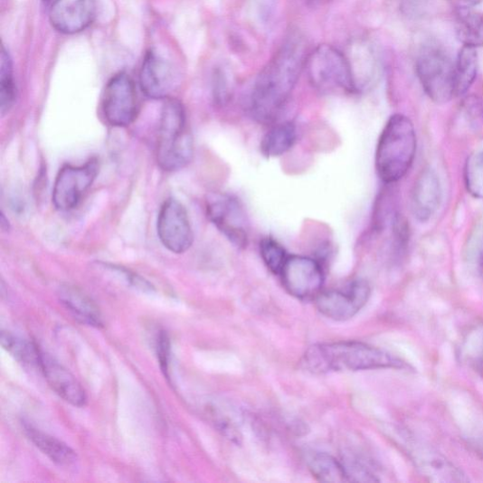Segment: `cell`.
<instances>
[{
    "mask_svg": "<svg viewBox=\"0 0 483 483\" xmlns=\"http://www.w3.org/2000/svg\"><path fill=\"white\" fill-rule=\"evenodd\" d=\"M214 98L218 103H224L228 99V86L222 72H217L214 76Z\"/></svg>",
    "mask_w": 483,
    "mask_h": 483,
    "instance_id": "30",
    "label": "cell"
},
{
    "mask_svg": "<svg viewBox=\"0 0 483 483\" xmlns=\"http://www.w3.org/2000/svg\"><path fill=\"white\" fill-rule=\"evenodd\" d=\"M96 16L97 0H56L50 7L51 24L63 34L85 31Z\"/></svg>",
    "mask_w": 483,
    "mask_h": 483,
    "instance_id": "13",
    "label": "cell"
},
{
    "mask_svg": "<svg viewBox=\"0 0 483 483\" xmlns=\"http://www.w3.org/2000/svg\"><path fill=\"white\" fill-rule=\"evenodd\" d=\"M454 64L456 97H459L467 94L477 78L478 70L477 49L463 46Z\"/></svg>",
    "mask_w": 483,
    "mask_h": 483,
    "instance_id": "21",
    "label": "cell"
},
{
    "mask_svg": "<svg viewBox=\"0 0 483 483\" xmlns=\"http://www.w3.org/2000/svg\"><path fill=\"white\" fill-rule=\"evenodd\" d=\"M472 445L476 451L483 458V436L477 438Z\"/></svg>",
    "mask_w": 483,
    "mask_h": 483,
    "instance_id": "33",
    "label": "cell"
},
{
    "mask_svg": "<svg viewBox=\"0 0 483 483\" xmlns=\"http://www.w3.org/2000/svg\"><path fill=\"white\" fill-rule=\"evenodd\" d=\"M306 62L302 41L291 37L258 76L250 101L251 117L259 123L278 120L287 106Z\"/></svg>",
    "mask_w": 483,
    "mask_h": 483,
    "instance_id": "1",
    "label": "cell"
},
{
    "mask_svg": "<svg viewBox=\"0 0 483 483\" xmlns=\"http://www.w3.org/2000/svg\"><path fill=\"white\" fill-rule=\"evenodd\" d=\"M413 459L422 475L432 481H467L462 471L452 465L443 455L429 448L420 446L413 450Z\"/></svg>",
    "mask_w": 483,
    "mask_h": 483,
    "instance_id": "17",
    "label": "cell"
},
{
    "mask_svg": "<svg viewBox=\"0 0 483 483\" xmlns=\"http://www.w3.org/2000/svg\"><path fill=\"white\" fill-rule=\"evenodd\" d=\"M416 73L428 97L443 104L456 97L455 64L441 50L428 49L416 62Z\"/></svg>",
    "mask_w": 483,
    "mask_h": 483,
    "instance_id": "7",
    "label": "cell"
},
{
    "mask_svg": "<svg viewBox=\"0 0 483 483\" xmlns=\"http://www.w3.org/2000/svg\"><path fill=\"white\" fill-rule=\"evenodd\" d=\"M416 153V135L409 118L397 114L385 124L376 149L375 166L386 185L401 181L410 170Z\"/></svg>",
    "mask_w": 483,
    "mask_h": 483,
    "instance_id": "3",
    "label": "cell"
},
{
    "mask_svg": "<svg viewBox=\"0 0 483 483\" xmlns=\"http://www.w3.org/2000/svg\"><path fill=\"white\" fill-rule=\"evenodd\" d=\"M2 346L22 365L41 371L42 353L33 343L3 331Z\"/></svg>",
    "mask_w": 483,
    "mask_h": 483,
    "instance_id": "22",
    "label": "cell"
},
{
    "mask_svg": "<svg viewBox=\"0 0 483 483\" xmlns=\"http://www.w3.org/2000/svg\"><path fill=\"white\" fill-rule=\"evenodd\" d=\"M58 296L64 308L79 322L94 327H103L99 307L80 289L72 285H62Z\"/></svg>",
    "mask_w": 483,
    "mask_h": 483,
    "instance_id": "18",
    "label": "cell"
},
{
    "mask_svg": "<svg viewBox=\"0 0 483 483\" xmlns=\"http://www.w3.org/2000/svg\"><path fill=\"white\" fill-rule=\"evenodd\" d=\"M475 362L478 371L483 377V338L481 339V342L479 344V348L478 350Z\"/></svg>",
    "mask_w": 483,
    "mask_h": 483,
    "instance_id": "32",
    "label": "cell"
},
{
    "mask_svg": "<svg viewBox=\"0 0 483 483\" xmlns=\"http://www.w3.org/2000/svg\"><path fill=\"white\" fill-rule=\"evenodd\" d=\"M139 82L142 92L151 99H168L175 90L172 65L156 52H148L142 63Z\"/></svg>",
    "mask_w": 483,
    "mask_h": 483,
    "instance_id": "14",
    "label": "cell"
},
{
    "mask_svg": "<svg viewBox=\"0 0 483 483\" xmlns=\"http://www.w3.org/2000/svg\"><path fill=\"white\" fill-rule=\"evenodd\" d=\"M157 232L164 247L175 254L186 252L194 243V232L187 211L175 199H168L162 205Z\"/></svg>",
    "mask_w": 483,
    "mask_h": 483,
    "instance_id": "12",
    "label": "cell"
},
{
    "mask_svg": "<svg viewBox=\"0 0 483 483\" xmlns=\"http://www.w3.org/2000/svg\"><path fill=\"white\" fill-rule=\"evenodd\" d=\"M370 293L367 281L355 279L342 289L322 291L315 300L317 310L324 317L335 321H346L364 308Z\"/></svg>",
    "mask_w": 483,
    "mask_h": 483,
    "instance_id": "11",
    "label": "cell"
},
{
    "mask_svg": "<svg viewBox=\"0 0 483 483\" xmlns=\"http://www.w3.org/2000/svg\"><path fill=\"white\" fill-rule=\"evenodd\" d=\"M442 188L436 173L424 169L414 183L412 192V209L417 221L426 223L440 206Z\"/></svg>",
    "mask_w": 483,
    "mask_h": 483,
    "instance_id": "16",
    "label": "cell"
},
{
    "mask_svg": "<svg viewBox=\"0 0 483 483\" xmlns=\"http://www.w3.org/2000/svg\"><path fill=\"white\" fill-rule=\"evenodd\" d=\"M206 213L209 221L236 249L248 247L250 223L243 204L236 196L226 193L210 194Z\"/></svg>",
    "mask_w": 483,
    "mask_h": 483,
    "instance_id": "6",
    "label": "cell"
},
{
    "mask_svg": "<svg viewBox=\"0 0 483 483\" xmlns=\"http://www.w3.org/2000/svg\"><path fill=\"white\" fill-rule=\"evenodd\" d=\"M55 2L56 0H43V5L49 7H51Z\"/></svg>",
    "mask_w": 483,
    "mask_h": 483,
    "instance_id": "34",
    "label": "cell"
},
{
    "mask_svg": "<svg viewBox=\"0 0 483 483\" xmlns=\"http://www.w3.org/2000/svg\"><path fill=\"white\" fill-rule=\"evenodd\" d=\"M452 7L459 13L467 12L478 5L482 0H448Z\"/></svg>",
    "mask_w": 483,
    "mask_h": 483,
    "instance_id": "31",
    "label": "cell"
},
{
    "mask_svg": "<svg viewBox=\"0 0 483 483\" xmlns=\"http://www.w3.org/2000/svg\"><path fill=\"white\" fill-rule=\"evenodd\" d=\"M260 253L267 268L275 275H279L289 256L279 242L272 237H266L260 241Z\"/></svg>",
    "mask_w": 483,
    "mask_h": 483,
    "instance_id": "26",
    "label": "cell"
},
{
    "mask_svg": "<svg viewBox=\"0 0 483 483\" xmlns=\"http://www.w3.org/2000/svg\"><path fill=\"white\" fill-rule=\"evenodd\" d=\"M465 183L470 194L483 200V151L475 153L468 159L465 166Z\"/></svg>",
    "mask_w": 483,
    "mask_h": 483,
    "instance_id": "27",
    "label": "cell"
},
{
    "mask_svg": "<svg viewBox=\"0 0 483 483\" xmlns=\"http://www.w3.org/2000/svg\"><path fill=\"white\" fill-rule=\"evenodd\" d=\"M102 109L109 125L126 128L133 124L139 113L137 86L133 78L121 72L109 80L105 88Z\"/></svg>",
    "mask_w": 483,
    "mask_h": 483,
    "instance_id": "8",
    "label": "cell"
},
{
    "mask_svg": "<svg viewBox=\"0 0 483 483\" xmlns=\"http://www.w3.org/2000/svg\"><path fill=\"white\" fill-rule=\"evenodd\" d=\"M301 365L313 374L405 366L401 359L386 351L356 341L314 345L306 350Z\"/></svg>",
    "mask_w": 483,
    "mask_h": 483,
    "instance_id": "2",
    "label": "cell"
},
{
    "mask_svg": "<svg viewBox=\"0 0 483 483\" xmlns=\"http://www.w3.org/2000/svg\"><path fill=\"white\" fill-rule=\"evenodd\" d=\"M170 350L171 344L168 334L166 331H161L158 336L157 345H156V353L160 367L164 375L166 378H169V361H170Z\"/></svg>",
    "mask_w": 483,
    "mask_h": 483,
    "instance_id": "28",
    "label": "cell"
},
{
    "mask_svg": "<svg viewBox=\"0 0 483 483\" xmlns=\"http://www.w3.org/2000/svg\"><path fill=\"white\" fill-rule=\"evenodd\" d=\"M309 470L313 476L323 482L348 481L343 463L327 453H314L308 459Z\"/></svg>",
    "mask_w": 483,
    "mask_h": 483,
    "instance_id": "23",
    "label": "cell"
},
{
    "mask_svg": "<svg viewBox=\"0 0 483 483\" xmlns=\"http://www.w3.org/2000/svg\"><path fill=\"white\" fill-rule=\"evenodd\" d=\"M99 161L95 158L81 166H64L58 173L52 192V203L61 212L75 209L98 177Z\"/></svg>",
    "mask_w": 483,
    "mask_h": 483,
    "instance_id": "10",
    "label": "cell"
},
{
    "mask_svg": "<svg viewBox=\"0 0 483 483\" xmlns=\"http://www.w3.org/2000/svg\"><path fill=\"white\" fill-rule=\"evenodd\" d=\"M279 276L285 290L301 300L316 299L325 281L322 263L301 255H289Z\"/></svg>",
    "mask_w": 483,
    "mask_h": 483,
    "instance_id": "9",
    "label": "cell"
},
{
    "mask_svg": "<svg viewBox=\"0 0 483 483\" xmlns=\"http://www.w3.org/2000/svg\"><path fill=\"white\" fill-rule=\"evenodd\" d=\"M0 112L5 116L16 100V85L14 78L13 61L9 52L3 47L0 59Z\"/></svg>",
    "mask_w": 483,
    "mask_h": 483,
    "instance_id": "24",
    "label": "cell"
},
{
    "mask_svg": "<svg viewBox=\"0 0 483 483\" xmlns=\"http://www.w3.org/2000/svg\"><path fill=\"white\" fill-rule=\"evenodd\" d=\"M25 433L35 447L60 467H70L77 460L76 452L59 439L24 424Z\"/></svg>",
    "mask_w": 483,
    "mask_h": 483,
    "instance_id": "19",
    "label": "cell"
},
{
    "mask_svg": "<svg viewBox=\"0 0 483 483\" xmlns=\"http://www.w3.org/2000/svg\"><path fill=\"white\" fill-rule=\"evenodd\" d=\"M298 139V129L291 121H284L274 125L262 137L260 142L261 155L267 158H277L287 155L295 146Z\"/></svg>",
    "mask_w": 483,
    "mask_h": 483,
    "instance_id": "20",
    "label": "cell"
},
{
    "mask_svg": "<svg viewBox=\"0 0 483 483\" xmlns=\"http://www.w3.org/2000/svg\"><path fill=\"white\" fill-rule=\"evenodd\" d=\"M156 156L160 167L167 172L181 170L193 159V137L185 109L178 99H167L163 106Z\"/></svg>",
    "mask_w": 483,
    "mask_h": 483,
    "instance_id": "4",
    "label": "cell"
},
{
    "mask_svg": "<svg viewBox=\"0 0 483 483\" xmlns=\"http://www.w3.org/2000/svg\"><path fill=\"white\" fill-rule=\"evenodd\" d=\"M305 64L311 83L321 93H358L353 67L337 49L319 46Z\"/></svg>",
    "mask_w": 483,
    "mask_h": 483,
    "instance_id": "5",
    "label": "cell"
},
{
    "mask_svg": "<svg viewBox=\"0 0 483 483\" xmlns=\"http://www.w3.org/2000/svg\"><path fill=\"white\" fill-rule=\"evenodd\" d=\"M41 372L50 387L64 402L79 408L86 405L85 391L72 373L43 353Z\"/></svg>",
    "mask_w": 483,
    "mask_h": 483,
    "instance_id": "15",
    "label": "cell"
},
{
    "mask_svg": "<svg viewBox=\"0 0 483 483\" xmlns=\"http://www.w3.org/2000/svg\"><path fill=\"white\" fill-rule=\"evenodd\" d=\"M465 109L469 120L477 126L483 119V107L476 97L468 98L465 101Z\"/></svg>",
    "mask_w": 483,
    "mask_h": 483,
    "instance_id": "29",
    "label": "cell"
},
{
    "mask_svg": "<svg viewBox=\"0 0 483 483\" xmlns=\"http://www.w3.org/2000/svg\"><path fill=\"white\" fill-rule=\"evenodd\" d=\"M457 36L463 46L483 47V14L460 12L457 22Z\"/></svg>",
    "mask_w": 483,
    "mask_h": 483,
    "instance_id": "25",
    "label": "cell"
}]
</instances>
